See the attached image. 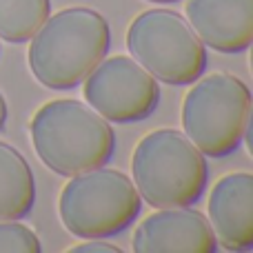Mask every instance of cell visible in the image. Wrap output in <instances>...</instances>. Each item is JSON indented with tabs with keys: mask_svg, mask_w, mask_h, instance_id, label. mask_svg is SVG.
Wrapping results in <instances>:
<instances>
[{
	"mask_svg": "<svg viewBox=\"0 0 253 253\" xmlns=\"http://www.w3.org/2000/svg\"><path fill=\"white\" fill-rule=\"evenodd\" d=\"M29 69L40 84L56 91L78 87L107 58L109 22L89 7H69L49 16L29 40Z\"/></svg>",
	"mask_w": 253,
	"mask_h": 253,
	"instance_id": "obj_1",
	"label": "cell"
},
{
	"mask_svg": "<svg viewBox=\"0 0 253 253\" xmlns=\"http://www.w3.org/2000/svg\"><path fill=\"white\" fill-rule=\"evenodd\" d=\"M38 158L58 175H78L105 167L116 151L109 120L80 100H51L29 123Z\"/></svg>",
	"mask_w": 253,
	"mask_h": 253,
	"instance_id": "obj_2",
	"label": "cell"
},
{
	"mask_svg": "<svg viewBox=\"0 0 253 253\" xmlns=\"http://www.w3.org/2000/svg\"><path fill=\"white\" fill-rule=\"evenodd\" d=\"M205 153L175 129H156L138 142L131 158L133 184L156 209L191 207L209 182Z\"/></svg>",
	"mask_w": 253,
	"mask_h": 253,
	"instance_id": "obj_3",
	"label": "cell"
},
{
	"mask_svg": "<svg viewBox=\"0 0 253 253\" xmlns=\"http://www.w3.org/2000/svg\"><path fill=\"white\" fill-rule=\"evenodd\" d=\"M140 211L142 198L133 180L105 167L71 175L58 200L65 229L83 240L118 236L135 222Z\"/></svg>",
	"mask_w": 253,
	"mask_h": 253,
	"instance_id": "obj_4",
	"label": "cell"
},
{
	"mask_svg": "<svg viewBox=\"0 0 253 253\" xmlns=\"http://www.w3.org/2000/svg\"><path fill=\"white\" fill-rule=\"evenodd\" d=\"M251 102V89L238 76H200L182 102L184 135L209 158L231 156L242 144Z\"/></svg>",
	"mask_w": 253,
	"mask_h": 253,
	"instance_id": "obj_5",
	"label": "cell"
},
{
	"mask_svg": "<svg viewBox=\"0 0 253 253\" xmlns=\"http://www.w3.org/2000/svg\"><path fill=\"white\" fill-rule=\"evenodd\" d=\"M126 49L158 83L193 84L207 69V47L180 13L142 11L126 29Z\"/></svg>",
	"mask_w": 253,
	"mask_h": 253,
	"instance_id": "obj_6",
	"label": "cell"
},
{
	"mask_svg": "<svg viewBox=\"0 0 253 253\" xmlns=\"http://www.w3.org/2000/svg\"><path fill=\"white\" fill-rule=\"evenodd\" d=\"M83 93L93 111L116 125L147 120L160 105L158 80L129 56L102 58L84 78Z\"/></svg>",
	"mask_w": 253,
	"mask_h": 253,
	"instance_id": "obj_7",
	"label": "cell"
},
{
	"mask_svg": "<svg viewBox=\"0 0 253 253\" xmlns=\"http://www.w3.org/2000/svg\"><path fill=\"white\" fill-rule=\"evenodd\" d=\"M218 247L209 220L189 207L158 209L133 233L135 253H215Z\"/></svg>",
	"mask_w": 253,
	"mask_h": 253,
	"instance_id": "obj_8",
	"label": "cell"
},
{
	"mask_svg": "<svg viewBox=\"0 0 253 253\" xmlns=\"http://www.w3.org/2000/svg\"><path fill=\"white\" fill-rule=\"evenodd\" d=\"M209 224L222 249H253V173H229L213 184L207 202Z\"/></svg>",
	"mask_w": 253,
	"mask_h": 253,
	"instance_id": "obj_9",
	"label": "cell"
},
{
	"mask_svg": "<svg viewBox=\"0 0 253 253\" xmlns=\"http://www.w3.org/2000/svg\"><path fill=\"white\" fill-rule=\"evenodd\" d=\"M187 22L205 47L242 53L253 40V0H187Z\"/></svg>",
	"mask_w": 253,
	"mask_h": 253,
	"instance_id": "obj_10",
	"label": "cell"
},
{
	"mask_svg": "<svg viewBox=\"0 0 253 253\" xmlns=\"http://www.w3.org/2000/svg\"><path fill=\"white\" fill-rule=\"evenodd\" d=\"M36 205V178L16 147L0 142V220H22Z\"/></svg>",
	"mask_w": 253,
	"mask_h": 253,
	"instance_id": "obj_11",
	"label": "cell"
},
{
	"mask_svg": "<svg viewBox=\"0 0 253 253\" xmlns=\"http://www.w3.org/2000/svg\"><path fill=\"white\" fill-rule=\"evenodd\" d=\"M51 16V0H0V38L20 44Z\"/></svg>",
	"mask_w": 253,
	"mask_h": 253,
	"instance_id": "obj_12",
	"label": "cell"
},
{
	"mask_svg": "<svg viewBox=\"0 0 253 253\" xmlns=\"http://www.w3.org/2000/svg\"><path fill=\"white\" fill-rule=\"evenodd\" d=\"M40 238L18 220H0V253H40Z\"/></svg>",
	"mask_w": 253,
	"mask_h": 253,
	"instance_id": "obj_13",
	"label": "cell"
},
{
	"mask_svg": "<svg viewBox=\"0 0 253 253\" xmlns=\"http://www.w3.org/2000/svg\"><path fill=\"white\" fill-rule=\"evenodd\" d=\"M71 253H123V249L116 245H109V242H102L100 238L91 242H84V245H76L69 249Z\"/></svg>",
	"mask_w": 253,
	"mask_h": 253,
	"instance_id": "obj_14",
	"label": "cell"
},
{
	"mask_svg": "<svg viewBox=\"0 0 253 253\" xmlns=\"http://www.w3.org/2000/svg\"><path fill=\"white\" fill-rule=\"evenodd\" d=\"M242 140H245L247 149H249V153L253 156V102H251L249 118H247V125H245V135H242Z\"/></svg>",
	"mask_w": 253,
	"mask_h": 253,
	"instance_id": "obj_15",
	"label": "cell"
},
{
	"mask_svg": "<svg viewBox=\"0 0 253 253\" xmlns=\"http://www.w3.org/2000/svg\"><path fill=\"white\" fill-rule=\"evenodd\" d=\"M7 118H9L7 100H4V96L0 93V131H2V129H4V125H7Z\"/></svg>",
	"mask_w": 253,
	"mask_h": 253,
	"instance_id": "obj_16",
	"label": "cell"
},
{
	"mask_svg": "<svg viewBox=\"0 0 253 253\" xmlns=\"http://www.w3.org/2000/svg\"><path fill=\"white\" fill-rule=\"evenodd\" d=\"M249 65H251V74H253V40L249 44Z\"/></svg>",
	"mask_w": 253,
	"mask_h": 253,
	"instance_id": "obj_17",
	"label": "cell"
},
{
	"mask_svg": "<svg viewBox=\"0 0 253 253\" xmlns=\"http://www.w3.org/2000/svg\"><path fill=\"white\" fill-rule=\"evenodd\" d=\"M149 2H158V4H169V2H178V0H149Z\"/></svg>",
	"mask_w": 253,
	"mask_h": 253,
	"instance_id": "obj_18",
	"label": "cell"
}]
</instances>
